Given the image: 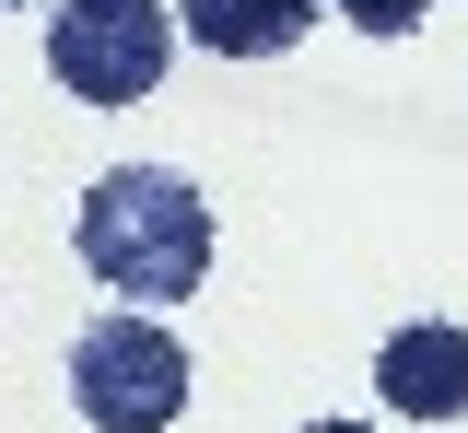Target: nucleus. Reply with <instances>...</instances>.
<instances>
[{
	"instance_id": "nucleus-1",
	"label": "nucleus",
	"mask_w": 468,
	"mask_h": 433,
	"mask_svg": "<svg viewBox=\"0 0 468 433\" xmlns=\"http://www.w3.org/2000/svg\"><path fill=\"white\" fill-rule=\"evenodd\" d=\"M82 269L106 281L117 305H187L211 281V199L176 164H117L82 187Z\"/></svg>"
},
{
	"instance_id": "nucleus-2",
	"label": "nucleus",
	"mask_w": 468,
	"mask_h": 433,
	"mask_svg": "<svg viewBox=\"0 0 468 433\" xmlns=\"http://www.w3.org/2000/svg\"><path fill=\"white\" fill-rule=\"evenodd\" d=\"M70 410L94 433H176V410H187V352L153 328V305H117V316H94L70 340Z\"/></svg>"
},
{
	"instance_id": "nucleus-3",
	"label": "nucleus",
	"mask_w": 468,
	"mask_h": 433,
	"mask_svg": "<svg viewBox=\"0 0 468 433\" xmlns=\"http://www.w3.org/2000/svg\"><path fill=\"white\" fill-rule=\"evenodd\" d=\"M176 59V12L165 0H58L48 12V70L82 106H141Z\"/></svg>"
},
{
	"instance_id": "nucleus-4",
	"label": "nucleus",
	"mask_w": 468,
	"mask_h": 433,
	"mask_svg": "<svg viewBox=\"0 0 468 433\" xmlns=\"http://www.w3.org/2000/svg\"><path fill=\"white\" fill-rule=\"evenodd\" d=\"M375 398H387L399 422H457L468 410V328H445V316L399 328V340L375 352Z\"/></svg>"
},
{
	"instance_id": "nucleus-5",
	"label": "nucleus",
	"mask_w": 468,
	"mask_h": 433,
	"mask_svg": "<svg viewBox=\"0 0 468 433\" xmlns=\"http://www.w3.org/2000/svg\"><path fill=\"white\" fill-rule=\"evenodd\" d=\"M316 12L328 0H176V36L211 48V59H282L316 36Z\"/></svg>"
},
{
	"instance_id": "nucleus-6",
	"label": "nucleus",
	"mask_w": 468,
	"mask_h": 433,
	"mask_svg": "<svg viewBox=\"0 0 468 433\" xmlns=\"http://www.w3.org/2000/svg\"><path fill=\"white\" fill-rule=\"evenodd\" d=\"M340 24H351V36H410L421 0H340Z\"/></svg>"
},
{
	"instance_id": "nucleus-7",
	"label": "nucleus",
	"mask_w": 468,
	"mask_h": 433,
	"mask_svg": "<svg viewBox=\"0 0 468 433\" xmlns=\"http://www.w3.org/2000/svg\"><path fill=\"white\" fill-rule=\"evenodd\" d=\"M304 433H363V422H304Z\"/></svg>"
},
{
	"instance_id": "nucleus-8",
	"label": "nucleus",
	"mask_w": 468,
	"mask_h": 433,
	"mask_svg": "<svg viewBox=\"0 0 468 433\" xmlns=\"http://www.w3.org/2000/svg\"><path fill=\"white\" fill-rule=\"evenodd\" d=\"M0 12H24V0H0Z\"/></svg>"
}]
</instances>
